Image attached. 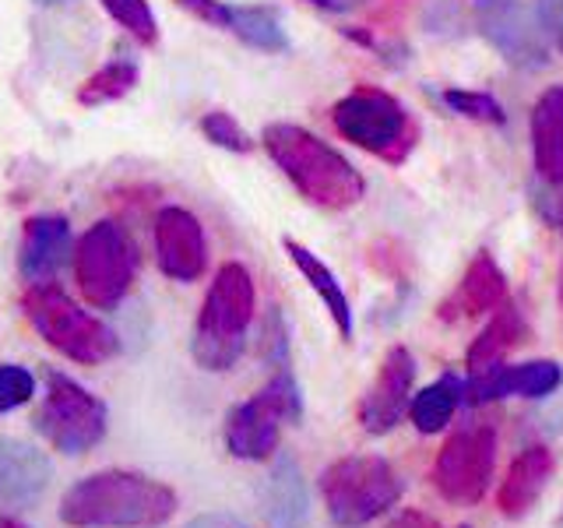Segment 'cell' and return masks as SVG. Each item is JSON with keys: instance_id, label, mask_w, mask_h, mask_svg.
Instances as JSON below:
<instances>
[{"instance_id": "4fadbf2b", "label": "cell", "mask_w": 563, "mask_h": 528, "mask_svg": "<svg viewBox=\"0 0 563 528\" xmlns=\"http://www.w3.org/2000/svg\"><path fill=\"white\" fill-rule=\"evenodd\" d=\"M155 257L163 275L176 282H194L205 275L208 264L205 229L187 208L169 205L155 216Z\"/></svg>"}, {"instance_id": "30bf717a", "label": "cell", "mask_w": 563, "mask_h": 528, "mask_svg": "<svg viewBox=\"0 0 563 528\" xmlns=\"http://www.w3.org/2000/svg\"><path fill=\"white\" fill-rule=\"evenodd\" d=\"M497 465V433L489 422H468L448 437L433 465V486L448 504H479Z\"/></svg>"}, {"instance_id": "ac0fdd59", "label": "cell", "mask_w": 563, "mask_h": 528, "mask_svg": "<svg viewBox=\"0 0 563 528\" xmlns=\"http://www.w3.org/2000/svg\"><path fill=\"white\" fill-rule=\"evenodd\" d=\"M264 515L272 528H307L310 521V490L303 480V469L292 454H278L261 490Z\"/></svg>"}, {"instance_id": "8992f818", "label": "cell", "mask_w": 563, "mask_h": 528, "mask_svg": "<svg viewBox=\"0 0 563 528\" xmlns=\"http://www.w3.org/2000/svg\"><path fill=\"white\" fill-rule=\"evenodd\" d=\"M303 419V395L292 370H275V377L254 398L240 402L225 416V448L243 462H264L278 451L282 422Z\"/></svg>"}, {"instance_id": "9a60e30c", "label": "cell", "mask_w": 563, "mask_h": 528, "mask_svg": "<svg viewBox=\"0 0 563 528\" xmlns=\"http://www.w3.org/2000/svg\"><path fill=\"white\" fill-rule=\"evenodd\" d=\"M49 490V462L25 440L0 437V515L29 510Z\"/></svg>"}, {"instance_id": "1f68e13d", "label": "cell", "mask_w": 563, "mask_h": 528, "mask_svg": "<svg viewBox=\"0 0 563 528\" xmlns=\"http://www.w3.org/2000/svg\"><path fill=\"white\" fill-rule=\"evenodd\" d=\"M187 14H194V18H201V22H208V25H219L222 29V22H225V0H176Z\"/></svg>"}, {"instance_id": "e0dca14e", "label": "cell", "mask_w": 563, "mask_h": 528, "mask_svg": "<svg viewBox=\"0 0 563 528\" xmlns=\"http://www.w3.org/2000/svg\"><path fill=\"white\" fill-rule=\"evenodd\" d=\"M507 304V278L500 272V264L493 261L489 251H479L457 282V289L440 304V317L444 321H457V317H483L489 310H497Z\"/></svg>"}, {"instance_id": "cb8c5ba5", "label": "cell", "mask_w": 563, "mask_h": 528, "mask_svg": "<svg viewBox=\"0 0 563 528\" xmlns=\"http://www.w3.org/2000/svg\"><path fill=\"white\" fill-rule=\"evenodd\" d=\"M462 402H465V384L457 377H440L409 402V416L419 433H440L454 419V409Z\"/></svg>"}, {"instance_id": "8d00e7d4", "label": "cell", "mask_w": 563, "mask_h": 528, "mask_svg": "<svg viewBox=\"0 0 563 528\" xmlns=\"http://www.w3.org/2000/svg\"><path fill=\"white\" fill-rule=\"evenodd\" d=\"M556 296H560V307H563V264H560V286H556Z\"/></svg>"}, {"instance_id": "836d02e7", "label": "cell", "mask_w": 563, "mask_h": 528, "mask_svg": "<svg viewBox=\"0 0 563 528\" xmlns=\"http://www.w3.org/2000/svg\"><path fill=\"white\" fill-rule=\"evenodd\" d=\"M184 528H246V525L233 515H201V518L187 521Z\"/></svg>"}, {"instance_id": "5bb4252c", "label": "cell", "mask_w": 563, "mask_h": 528, "mask_svg": "<svg viewBox=\"0 0 563 528\" xmlns=\"http://www.w3.org/2000/svg\"><path fill=\"white\" fill-rule=\"evenodd\" d=\"M563 384V370L553 360H532L518 366H489L486 374H472L465 381V402L468 405H486L497 398H550Z\"/></svg>"}, {"instance_id": "44dd1931", "label": "cell", "mask_w": 563, "mask_h": 528, "mask_svg": "<svg viewBox=\"0 0 563 528\" xmlns=\"http://www.w3.org/2000/svg\"><path fill=\"white\" fill-rule=\"evenodd\" d=\"M521 342H528V324H525L521 310L507 299V304H500L497 310H493L489 324L475 334V342L468 345V356H465L468 377L486 374L489 366H500L507 352L518 349Z\"/></svg>"}, {"instance_id": "603a6c76", "label": "cell", "mask_w": 563, "mask_h": 528, "mask_svg": "<svg viewBox=\"0 0 563 528\" xmlns=\"http://www.w3.org/2000/svg\"><path fill=\"white\" fill-rule=\"evenodd\" d=\"M225 32H233L246 46L264 50V53H282L289 50V35L278 22V11L268 4H229L225 8Z\"/></svg>"}, {"instance_id": "f1b7e54d", "label": "cell", "mask_w": 563, "mask_h": 528, "mask_svg": "<svg viewBox=\"0 0 563 528\" xmlns=\"http://www.w3.org/2000/svg\"><path fill=\"white\" fill-rule=\"evenodd\" d=\"M261 356L275 370H289V328L278 307H268V317L261 324Z\"/></svg>"}, {"instance_id": "484cf974", "label": "cell", "mask_w": 563, "mask_h": 528, "mask_svg": "<svg viewBox=\"0 0 563 528\" xmlns=\"http://www.w3.org/2000/svg\"><path fill=\"white\" fill-rule=\"evenodd\" d=\"M102 8L120 29H128L137 43L152 46L158 40V22H155V11L148 8V0H102Z\"/></svg>"}, {"instance_id": "ffe728a7", "label": "cell", "mask_w": 563, "mask_h": 528, "mask_svg": "<svg viewBox=\"0 0 563 528\" xmlns=\"http://www.w3.org/2000/svg\"><path fill=\"white\" fill-rule=\"evenodd\" d=\"M532 155L545 184H563V85H550L532 106Z\"/></svg>"}, {"instance_id": "d6a6232c", "label": "cell", "mask_w": 563, "mask_h": 528, "mask_svg": "<svg viewBox=\"0 0 563 528\" xmlns=\"http://www.w3.org/2000/svg\"><path fill=\"white\" fill-rule=\"evenodd\" d=\"M387 528H440V525L422 515V510H401L398 518L387 521Z\"/></svg>"}, {"instance_id": "6da1fadb", "label": "cell", "mask_w": 563, "mask_h": 528, "mask_svg": "<svg viewBox=\"0 0 563 528\" xmlns=\"http://www.w3.org/2000/svg\"><path fill=\"white\" fill-rule=\"evenodd\" d=\"M176 515V493L141 472L106 469L64 493L60 521L70 528H158Z\"/></svg>"}, {"instance_id": "4dcf8cb0", "label": "cell", "mask_w": 563, "mask_h": 528, "mask_svg": "<svg viewBox=\"0 0 563 528\" xmlns=\"http://www.w3.org/2000/svg\"><path fill=\"white\" fill-rule=\"evenodd\" d=\"M536 14H539V22L545 29V35L560 46L563 53V0H539L536 4Z\"/></svg>"}, {"instance_id": "277c9868", "label": "cell", "mask_w": 563, "mask_h": 528, "mask_svg": "<svg viewBox=\"0 0 563 528\" xmlns=\"http://www.w3.org/2000/svg\"><path fill=\"white\" fill-rule=\"evenodd\" d=\"M22 307L29 314L32 328L40 331V339L57 349L60 356L75 360L81 366H99L120 352L117 331L106 321H99L96 314L78 307L75 299L57 286H32L22 296Z\"/></svg>"}, {"instance_id": "ba28073f", "label": "cell", "mask_w": 563, "mask_h": 528, "mask_svg": "<svg viewBox=\"0 0 563 528\" xmlns=\"http://www.w3.org/2000/svg\"><path fill=\"white\" fill-rule=\"evenodd\" d=\"M331 123L345 141L387 158V163H401L419 138L405 106L380 88H356V92L339 99L331 110Z\"/></svg>"}, {"instance_id": "7a4b0ae2", "label": "cell", "mask_w": 563, "mask_h": 528, "mask_svg": "<svg viewBox=\"0 0 563 528\" xmlns=\"http://www.w3.org/2000/svg\"><path fill=\"white\" fill-rule=\"evenodd\" d=\"M261 145L272 155V163L289 176V184L317 208L345 211L360 205L366 194L363 173L339 148H331L324 138L310 134L299 123H268Z\"/></svg>"}, {"instance_id": "e575fe53", "label": "cell", "mask_w": 563, "mask_h": 528, "mask_svg": "<svg viewBox=\"0 0 563 528\" xmlns=\"http://www.w3.org/2000/svg\"><path fill=\"white\" fill-rule=\"evenodd\" d=\"M307 4L321 8V11H331V14H349V11L363 8L366 0H307Z\"/></svg>"}, {"instance_id": "d4e9b609", "label": "cell", "mask_w": 563, "mask_h": 528, "mask_svg": "<svg viewBox=\"0 0 563 528\" xmlns=\"http://www.w3.org/2000/svg\"><path fill=\"white\" fill-rule=\"evenodd\" d=\"M137 64L131 57H117L110 64H102L92 78H88L81 88H78V102L81 106H106V102H117L131 92L137 85Z\"/></svg>"}, {"instance_id": "8fae6325", "label": "cell", "mask_w": 563, "mask_h": 528, "mask_svg": "<svg viewBox=\"0 0 563 528\" xmlns=\"http://www.w3.org/2000/svg\"><path fill=\"white\" fill-rule=\"evenodd\" d=\"M475 29L500 57L518 70H542L550 64V43L539 14L525 0H475Z\"/></svg>"}, {"instance_id": "d6986e66", "label": "cell", "mask_w": 563, "mask_h": 528, "mask_svg": "<svg viewBox=\"0 0 563 528\" xmlns=\"http://www.w3.org/2000/svg\"><path fill=\"white\" fill-rule=\"evenodd\" d=\"M553 451L542 448V444H532L525 448L515 462L507 469V480L500 483V493H497V507L500 515L518 521L525 518L528 510L536 507V501L542 497V490L550 486L553 480Z\"/></svg>"}, {"instance_id": "f35d334b", "label": "cell", "mask_w": 563, "mask_h": 528, "mask_svg": "<svg viewBox=\"0 0 563 528\" xmlns=\"http://www.w3.org/2000/svg\"><path fill=\"white\" fill-rule=\"evenodd\" d=\"M560 226H563V219H560Z\"/></svg>"}, {"instance_id": "f546056e", "label": "cell", "mask_w": 563, "mask_h": 528, "mask_svg": "<svg viewBox=\"0 0 563 528\" xmlns=\"http://www.w3.org/2000/svg\"><path fill=\"white\" fill-rule=\"evenodd\" d=\"M35 392V381L25 366L0 363V413H11L18 405H25Z\"/></svg>"}, {"instance_id": "74e56055", "label": "cell", "mask_w": 563, "mask_h": 528, "mask_svg": "<svg viewBox=\"0 0 563 528\" xmlns=\"http://www.w3.org/2000/svg\"><path fill=\"white\" fill-rule=\"evenodd\" d=\"M35 4H43V8H49V4H67V0H35Z\"/></svg>"}, {"instance_id": "5b68a950", "label": "cell", "mask_w": 563, "mask_h": 528, "mask_svg": "<svg viewBox=\"0 0 563 528\" xmlns=\"http://www.w3.org/2000/svg\"><path fill=\"white\" fill-rule=\"evenodd\" d=\"M321 497L339 528H363L401 501V475L387 458L349 454L321 472Z\"/></svg>"}, {"instance_id": "9c48e42d", "label": "cell", "mask_w": 563, "mask_h": 528, "mask_svg": "<svg viewBox=\"0 0 563 528\" xmlns=\"http://www.w3.org/2000/svg\"><path fill=\"white\" fill-rule=\"evenodd\" d=\"M46 395L40 413H35V427L60 454H85L92 451L106 437V405L88 387L70 381L60 370H46Z\"/></svg>"}, {"instance_id": "7c38bea8", "label": "cell", "mask_w": 563, "mask_h": 528, "mask_svg": "<svg viewBox=\"0 0 563 528\" xmlns=\"http://www.w3.org/2000/svg\"><path fill=\"white\" fill-rule=\"evenodd\" d=\"M412 381H416V360L405 345H391L387 356L377 370V381L369 384V392L360 402V427L369 437H384L391 433L401 416L409 413V395H412Z\"/></svg>"}, {"instance_id": "7402d4cb", "label": "cell", "mask_w": 563, "mask_h": 528, "mask_svg": "<svg viewBox=\"0 0 563 528\" xmlns=\"http://www.w3.org/2000/svg\"><path fill=\"white\" fill-rule=\"evenodd\" d=\"M282 246H286V254L292 257V264L299 272H303V278L310 282V289L324 299V307H328V314H331V321H334V328L342 331V339L349 342L352 339V307H349V296H345V289H342V282L334 278V272L328 268V264L317 257L313 251H307L303 243L299 240H282Z\"/></svg>"}, {"instance_id": "2e32d148", "label": "cell", "mask_w": 563, "mask_h": 528, "mask_svg": "<svg viewBox=\"0 0 563 528\" xmlns=\"http://www.w3.org/2000/svg\"><path fill=\"white\" fill-rule=\"evenodd\" d=\"M70 257H75L70 254V226L64 216H32L25 222L18 272L29 286H49Z\"/></svg>"}, {"instance_id": "4316f807", "label": "cell", "mask_w": 563, "mask_h": 528, "mask_svg": "<svg viewBox=\"0 0 563 528\" xmlns=\"http://www.w3.org/2000/svg\"><path fill=\"white\" fill-rule=\"evenodd\" d=\"M440 99H444V106L451 113H462L468 120H479V123H497V128H504L507 123V113L504 106L486 96V92H468V88H448V92H440Z\"/></svg>"}, {"instance_id": "3957f363", "label": "cell", "mask_w": 563, "mask_h": 528, "mask_svg": "<svg viewBox=\"0 0 563 528\" xmlns=\"http://www.w3.org/2000/svg\"><path fill=\"white\" fill-rule=\"evenodd\" d=\"M254 278L243 264L229 261L219 268L216 282L201 304L198 321H194V339H190V356L201 370L222 374L233 370L246 349V331L254 321Z\"/></svg>"}, {"instance_id": "d590c367", "label": "cell", "mask_w": 563, "mask_h": 528, "mask_svg": "<svg viewBox=\"0 0 563 528\" xmlns=\"http://www.w3.org/2000/svg\"><path fill=\"white\" fill-rule=\"evenodd\" d=\"M0 528H25V525H18L14 518H8V515H0Z\"/></svg>"}, {"instance_id": "83f0119b", "label": "cell", "mask_w": 563, "mask_h": 528, "mask_svg": "<svg viewBox=\"0 0 563 528\" xmlns=\"http://www.w3.org/2000/svg\"><path fill=\"white\" fill-rule=\"evenodd\" d=\"M201 131H205V138L211 141V145H219L225 152H236V155L254 152V138L246 134L240 123L229 117V113H222V110L205 113L201 117Z\"/></svg>"}, {"instance_id": "52a82bcc", "label": "cell", "mask_w": 563, "mask_h": 528, "mask_svg": "<svg viewBox=\"0 0 563 528\" xmlns=\"http://www.w3.org/2000/svg\"><path fill=\"white\" fill-rule=\"evenodd\" d=\"M137 275V246L131 233L113 219H102L85 229L75 246V278L85 304L113 310L131 293Z\"/></svg>"}]
</instances>
